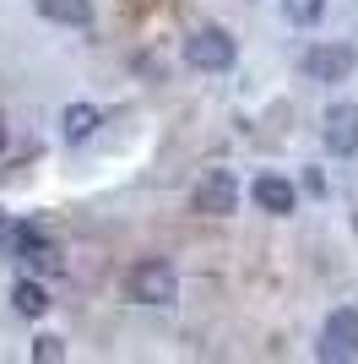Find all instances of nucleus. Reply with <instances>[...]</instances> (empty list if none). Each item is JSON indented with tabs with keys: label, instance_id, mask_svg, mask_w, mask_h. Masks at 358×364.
I'll return each mask as SVG.
<instances>
[{
	"label": "nucleus",
	"instance_id": "2",
	"mask_svg": "<svg viewBox=\"0 0 358 364\" xmlns=\"http://www.w3.org/2000/svg\"><path fill=\"white\" fill-rule=\"evenodd\" d=\"M234 60H239V44H234V33L217 28V22H207V28H195L185 38V65L190 71H228Z\"/></svg>",
	"mask_w": 358,
	"mask_h": 364
},
{
	"label": "nucleus",
	"instance_id": "12",
	"mask_svg": "<svg viewBox=\"0 0 358 364\" xmlns=\"http://www.w3.org/2000/svg\"><path fill=\"white\" fill-rule=\"evenodd\" d=\"M283 16L293 28H315V22L326 16V0H283Z\"/></svg>",
	"mask_w": 358,
	"mask_h": 364
},
{
	"label": "nucleus",
	"instance_id": "8",
	"mask_svg": "<svg viewBox=\"0 0 358 364\" xmlns=\"http://www.w3.org/2000/svg\"><path fill=\"white\" fill-rule=\"evenodd\" d=\"M11 256L22 261V267H38V272H55V267H60L55 245H49L44 234H38V228H28V223H22V228L11 234Z\"/></svg>",
	"mask_w": 358,
	"mask_h": 364
},
{
	"label": "nucleus",
	"instance_id": "1",
	"mask_svg": "<svg viewBox=\"0 0 358 364\" xmlns=\"http://www.w3.org/2000/svg\"><path fill=\"white\" fill-rule=\"evenodd\" d=\"M125 299L131 304H174L179 299V272L168 261H136L131 272H125Z\"/></svg>",
	"mask_w": 358,
	"mask_h": 364
},
{
	"label": "nucleus",
	"instance_id": "9",
	"mask_svg": "<svg viewBox=\"0 0 358 364\" xmlns=\"http://www.w3.org/2000/svg\"><path fill=\"white\" fill-rule=\"evenodd\" d=\"M33 6H38V16L60 22V28H87L92 22V0H33Z\"/></svg>",
	"mask_w": 358,
	"mask_h": 364
},
{
	"label": "nucleus",
	"instance_id": "3",
	"mask_svg": "<svg viewBox=\"0 0 358 364\" xmlns=\"http://www.w3.org/2000/svg\"><path fill=\"white\" fill-rule=\"evenodd\" d=\"M190 207L201 218H228V213H239V180L228 174V168H207L201 180H195V191H190Z\"/></svg>",
	"mask_w": 358,
	"mask_h": 364
},
{
	"label": "nucleus",
	"instance_id": "11",
	"mask_svg": "<svg viewBox=\"0 0 358 364\" xmlns=\"http://www.w3.org/2000/svg\"><path fill=\"white\" fill-rule=\"evenodd\" d=\"M11 304H16V316H44L49 310V294H44V283H33V277H22V283H16L11 289Z\"/></svg>",
	"mask_w": 358,
	"mask_h": 364
},
{
	"label": "nucleus",
	"instance_id": "6",
	"mask_svg": "<svg viewBox=\"0 0 358 364\" xmlns=\"http://www.w3.org/2000/svg\"><path fill=\"white\" fill-rule=\"evenodd\" d=\"M320 141H326L331 158H353L358 152V109L353 104H331L326 120H320Z\"/></svg>",
	"mask_w": 358,
	"mask_h": 364
},
{
	"label": "nucleus",
	"instance_id": "5",
	"mask_svg": "<svg viewBox=\"0 0 358 364\" xmlns=\"http://www.w3.org/2000/svg\"><path fill=\"white\" fill-rule=\"evenodd\" d=\"M353 65H358L353 44H315V49H304V76H310V82H347Z\"/></svg>",
	"mask_w": 358,
	"mask_h": 364
},
{
	"label": "nucleus",
	"instance_id": "13",
	"mask_svg": "<svg viewBox=\"0 0 358 364\" xmlns=\"http://www.w3.org/2000/svg\"><path fill=\"white\" fill-rule=\"evenodd\" d=\"M33 359H44V364H55V359H65V343H60V337H38V343H33Z\"/></svg>",
	"mask_w": 358,
	"mask_h": 364
},
{
	"label": "nucleus",
	"instance_id": "4",
	"mask_svg": "<svg viewBox=\"0 0 358 364\" xmlns=\"http://www.w3.org/2000/svg\"><path fill=\"white\" fill-rule=\"evenodd\" d=\"M315 359L326 364L358 359V310H331L326 326H320V343H315Z\"/></svg>",
	"mask_w": 358,
	"mask_h": 364
},
{
	"label": "nucleus",
	"instance_id": "14",
	"mask_svg": "<svg viewBox=\"0 0 358 364\" xmlns=\"http://www.w3.org/2000/svg\"><path fill=\"white\" fill-rule=\"evenodd\" d=\"M0 147H6V120H0Z\"/></svg>",
	"mask_w": 358,
	"mask_h": 364
},
{
	"label": "nucleus",
	"instance_id": "10",
	"mask_svg": "<svg viewBox=\"0 0 358 364\" xmlns=\"http://www.w3.org/2000/svg\"><path fill=\"white\" fill-rule=\"evenodd\" d=\"M98 120H104V114H98L92 104H65L60 109V136L65 141H87L92 131H98Z\"/></svg>",
	"mask_w": 358,
	"mask_h": 364
},
{
	"label": "nucleus",
	"instance_id": "7",
	"mask_svg": "<svg viewBox=\"0 0 358 364\" xmlns=\"http://www.w3.org/2000/svg\"><path fill=\"white\" fill-rule=\"evenodd\" d=\"M250 201L261 207V213H271V218H288L298 207V191H293V180H283V174H255Z\"/></svg>",
	"mask_w": 358,
	"mask_h": 364
}]
</instances>
